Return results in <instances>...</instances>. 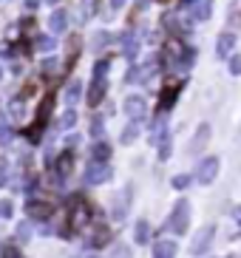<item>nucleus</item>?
<instances>
[{"label": "nucleus", "instance_id": "obj_29", "mask_svg": "<svg viewBox=\"0 0 241 258\" xmlns=\"http://www.w3.org/2000/svg\"><path fill=\"white\" fill-rule=\"evenodd\" d=\"M51 3H57V0H51Z\"/></svg>", "mask_w": 241, "mask_h": 258}, {"label": "nucleus", "instance_id": "obj_16", "mask_svg": "<svg viewBox=\"0 0 241 258\" xmlns=\"http://www.w3.org/2000/svg\"><path fill=\"white\" fill-rule=\"evenodd\" d=\"M122 51H125V57H136V54H139V40L128 37V43H125V48H122Z\"/></svg>", "mask_w": 241, "mask_h": 258}, {"label": "nucleus", "instance_id": "obj_15", "mask_svg": "<svg viewBox=\"0 0 241 258\" xmlns=\"http://www.w3.org/2000/svg\"><path fill=\"white\" fill-rule=\"evenodd\" d=\"M37 88H40V83H37V80H29V83L23 85V91H20V99H29L31 94H37Z\"/></svg>", "mask_w": 241, "mask_h": 258}, {"label": "nucleus", "instance_id": "obj_6", "mask_svg": "<svg viewBox=\"0 0 241 258\" xmlns=\"http://www.w3.org/2000/svg\"><path fill=\"white\" fill-rule=\"evenodd\" d=\"M207 139H210V125H207V122H202V125H199V131H196V142L190 145V151L199 153L204 145H207Z\"/></svg>", "mask_w": 241, "mask_h": 258}, {"label": "nucleus", "instance_id": "obj_10", "mask_svg": "<svg viewBox=\"0 0 241 258\" xmlns=\"http://www.w3.org/2000/svg\"><path fill=\"white\" fill-rule=\"evenodd\" d=\"M233 46H235V34L224 31V34L219 37V46H216V54H219V57H227V54L233 51Z\"/></svg>", "mask_w": 241, "mask_h": 258}, {"label": "nucleus", "instance_id": "obj_21", "mask_svg": "<svg viewBox=\"0 0 241 258\" xmlns=\"http://www.w3.org/2000/svg\"><path fill=\"white\" fill-rule=\"evenodd\" d=\"M94 6H97V0H83V17H85V20L94 15Z\"/></svg>", "mask_w": 241, "mask_h": 258}, {"label": "nucleus", "instance_id": "obj_22", "mask_svg": "<svg viewBox=\"0 0 241 258\" xmlns=\"http://www.w3.org/2000/svg\"><path fill=\"white\" fill-rule=\"evenodd\" d=\"M105 71H108V60H99L97 66H94V80H99V77L105 74Z\"/></svg>", "mask_w": 241, "mask_h": 258}, {"label": "nucleus", "instance_id": "obj_24", "mask_svg": "<svg viewBox=\"0 0 241 258\" xmlns=\"http://www.w3.org/2000/svg\"><path fill=\"white\" fill-rule=\"evenodd\" d=\"M37 48H40V51H48V48H51V40H48V37H40V40H37Z\"/></svg>", "mask_w": 241, "mask_h": 258}, {"label": "nucleus", "instance_id": "obj_18", "mask_svg": "<svg viewBox=\"0 0 241 258\" xmlns=\"http://www.w3.org/2000/svg\"><path fill=\"white\" fill-rule=\"evenodd\" d=\"M136 131H139V122H131L128 131H122V142H134V139H136Z\"/></svg>", "mask_w": 241, "mask_h": 258}, {"label": "nucleus", "instance_id": "obj_7", "mask_svg": "<svg viewBox=\"0 0 241 258\" xmlns=\"http://www.w3.org/2000/svg\"><path fill=\"white\" fill-rule=\"evenodd\" d=\"M77 54H80V37H71L68 40V51H66V71L74 69V62H77Z\"/></svg>", "mask_w": 241, "mask_h": 258}, {"label": "nucleus", "instance_id": "obj_9", "mask_svg": "<svg viewBox=\"0 0 241 258\" xmlns=\"http://www.w3.org/2000/svg\"><path fill=\"white\" fill-rule=\"evenodd\" d=\"M102 97H105V83H102V80H94V85H91V94H88V105L97 108L99 102H102Z\"/></svg>", "mask_w": 241, "mask_h": 258}, {"label": "nucleus", "instance_id": "obj_3", "mask_svg": "<svg viewBox=\"0 0 241 258\" xmlns=\"http://www.w3.org/2000/svg\"><path fill=\"white\" fill-rule=\"evenodd\" d=\"M179 91H182V83H170V85H165V88H162V97H159V114H165L167 108H173Z\"/></svg>", "mask_w": 241, "mask_h": 258}, {"label": "nucleus", "instance_id": "obj_19", "mask_svg": "<svg viewBox=\"0 0 241 258\" xmlns=\"http://www.w3.org/2000/svg\"><path fill=\"white\" fill-rule=\"evenodd\" d=\"M162 137H165V119H159L156 125H153V137H151V142H162Z\"/></svg>", "mask_w": 241, "mask_h": 258}, {"label": "nucleus", "instance_id": "obj_20", "mask_svg": "<svg viewBox=\"0 0 241 258\" xmlns=\"http://www.w3.org/2000/svg\"><path fill=\"white\" fill-rule=\"evenodd\" d=\"M74 122H77V114H74V111H66V114H63V119H60V128H71Z\"/></svg>", "mask_w": 241, "mask_h": 258}, {"label": "nucleus", "instance_id": "obj_12", "mask_svg": "<svg viewBox=\"0 0 241 258\" xmlns=\"http://www.w3.org/2000/svg\"><path fill=\"white\" fill-rule=\"evenodd\" d=\"M219 170V159H207V162H202V167H199V179L202 182H207L213 173Z\"/></svg>", "mask_w": 241, "mask_h": 258}, {"label": "nucleus", "instance_id": "obj_17", "mask_svg": "<svg viewBox=\"0 0 241 258\" xmlns=\"http://www.w3.org/2000/svg\"><path fill=\"white\" fill-rule=\"evenodd\" d=\"M94 156H97V159H99V162H105V159H108V156H111V148H108V145H105V142H99V145H97V148H94Z\"/></svg>", "mask_w": 241, "mask_h": 258}, {"label": "nucleus", "instance_id": "obj_5", "mask_svg": "<svg viewBox=\"0 0 241 258\" xmlns=\"http://www.w3.org/2000/svg\"><path fill=\"white\" fill-rule=\"evenodd\" d=\"M71 167H74V153H71V151L60 153V156H57V165H54V170H57L60 176H68V173H71Z\"/></svg>", "mask_w": 241, "mask_h": 258}, {"label": "nucleus", "instance_id": "obj_14", "mask_svg": "<svg viewBox=\"0 0 241 258\" xmlns=\"http://www.w3.org/2000/svg\"><path fill=\"white\" fill-rule=\"evenodd\" d=\"M80 94H83V83H77V80H74V83H71V88H68V94H66V99L71 102V105H74Z\"/></svg>", "mask_w": 241, "mask_h": 258}, {"label": "nucleus", "instance_id": "obj_1", "mask_svg": "<svg viewBox=\"0 0 241 258\" xmlns=\"http://www.w3.org/2000/svg\"><path fill=\"white\" fill-rule=\"evenodd\" d=\"M54 94H45L43 99H40V108H37V122L31 125V128H26V139L29 142H37L40 137H43L45 125H48V116H51V108H54Z\"/></svg>", "mask_w": 241, "mask_h": 258}, {"label": "nucleus", "instance_id": "obj_13", "mask_svg": "<svg viewBox=\"0 0 241 258\" xmlns=\"http://www.w3.org/2000/svg\"><path fill=\"white\" fill-rule=\"evenodd\" d=\"M210 17V0H199L193 9V20H207Z\"/></svg>", "mask_w": 241, "mask_h": 258}, {"label": "nucleus", "instance_id": "obj_2", "mask_svg": "<svg viewBox=\"0 0 241 258\" xmlns=\"http://www.w3.org/2000/svg\"><path fill=\"white\" fill-rule=\"evenodd\" d=\"M91 219V207L85 199H71V207H68V227L71 230H83Z\"/></svg>", "mask_w": 241, "mask_h": 258}, {"label": "nucleus", "instance_id": "obj_4", "mask_svg": "<svg viewBox=\"0 0 241 258\" xmlns=\"http://www.w3.org/2000/svg\"><path fill=\"white\" fill-rule=\"evenodd\" d=\"M122 108H125V114H128L134 122H139V116L148 111V108H145V99H142V97H128L125 102H122Z\"/></svg>", "mask_w": 241, "mask_h": 258}, {"label": "nucleus", "instance_id": "obj_8", "mask_svg": "<svg viewBox=\"0 0 241 258\" xmlns=\"http://www.w3.org/2000/svg\"><path fill=\"white\" fill-rule=\"evenodd\" d=\"M51 213H54V207L48 202H31L29 205V216H34V219H48Z\"/></svg>", "mask_w": 241, "mask_h": 258}, {"label": "nucleus", "instance_id": "obj_28", "mask_svg": "<svg viewBox=\"0 0 241 258\" xmlns=\"http://www.w3.org/2000/svg\"><path fill=\"white\" fill-rule=\"evenodd\" d=\"M156 3H167V0H156Z\"/></svg>", "mask_w": 241, "mask_h": 258}, {"label": "nucleus", "instance_id": "obj_26", "mask_svg": "<svg viewBox=\"0 0 241 258\" xmlns=\"http://www.w3.org/2000/svg\"><path fill=\"white\" fill-rule=\"evenodd\" d=\"M111 6H113V9H119V6H125V0H111Z\"/></svg>", "mask_w": 241, "mask_h": 258}, {"label": "nucleus", "instance_id": "obj_11", "mask_svg": "<svg viewBox=\"0 0 241 258\" xmlns=\"http://www.w3.org/2000/svg\"><path fill=\"white\" fill-rule=\"evenodd\" d=\"M48 29H51L54 34H63V31L68 29V15H66V12H63V9H60V12H54V15H51V26H48Z\"/></svg>", "mask_w": 241, "mask_h": 258}, {"label": "nucleus", "instance_id": "obj_27", "mask_svg": "<svg viewBox=\"0 0 241 258\" xmlns=\"http://www.w3.org/2000/svg\"><path fill=\"white\" fill-rule=\"evenodd\" d=\"M40 0H26V6H37Z\"/></svg>", "mask_w": 241, "mask_h": 258}, {"label": "nucleus", "instance_id": "obj_23", "mask_svg": "<svg viewBox=\"0 0 241 258\" xmlns=\"http://www.w3.org/2000/svg\"><path fill=\"white\" fill-rule=\"evenodd\" d=\"M230 74H241V54L238 57H230Z\"/></svg>", "mask_w": 241, "mask_h": 258}, {"label": "nucleus", "instance_id": "obj_25", "mask_svg": "<svg viewBox=\"0 0 241 258\" xmlns=\"http://www.w3.org/2000/svg\"><path fill=\"white\" fill-rule=\"evenodd\" d=\"M91 128H94V134H99V128H105V125H102V122H99V116L94 122H91Z\"/></svg>", "mask_w": 241, "mask_h": 258}]
</instances>
